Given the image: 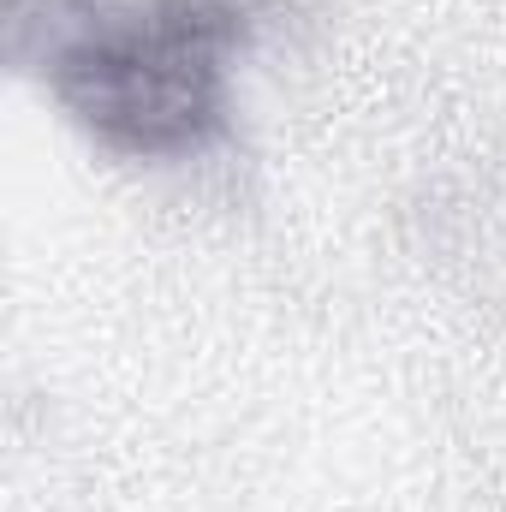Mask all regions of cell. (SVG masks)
<instances>
[{"instance_id": "1", "label": "cell", "mask_w": 506, "mask_h": 512, "mask_svg": "<svg viewBox=\"0 0 506 512\" xmlns=\"http://www.w3.org/2000/svg\"><path fill=\"white\" fill-rule=\"evenodd\" d=\"M48 12V84L60 102L143 155L197 149L221 120V60L233 42V12L209 0H42Z\"/></svg>"}]
</instances>
